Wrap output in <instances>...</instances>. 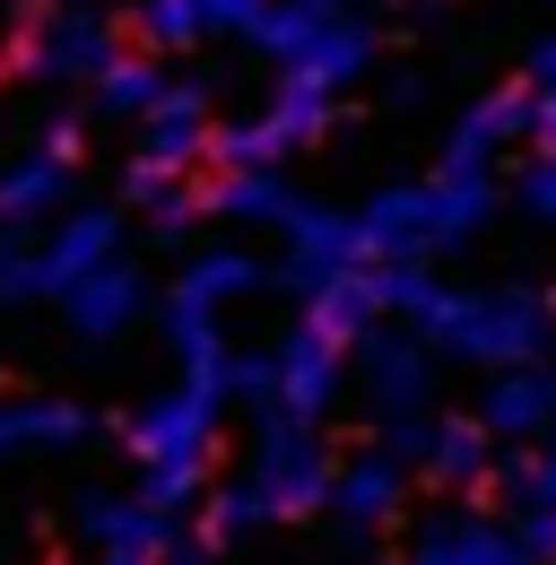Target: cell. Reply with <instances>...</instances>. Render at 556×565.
I'll return each instance as SVG.
<instances>
[{
    "label": "cell",
    "mask_w": 556,
    "mask_h": 565,
    "mask_svg": "<svg viewBox=\"0 0 556 565\" xmlns=\"http://www.w3.org/2000/svg\"><path fill=\"white\" fill-rule=\"evenodd\" d=\"M270 279L244 244H217V253H192L183 262V279H174V296H192V305H209V313H226L235 296H253V287Z\"/></svg>",
    "instance_id": "23"
},
{
    "label": "cell",
    "mask_w": 556,
    "mask_h": 565,
    "mask_svg": "<svg viewBox=\"0 0 556 565\" xmlns=\"http://www.w3.org/2000/svg\"><path fill=\"white\" fill-rule=\"evenodd\" d=\"M87 435H96V409H78V401H26V392L0 401V461L9 452H78Z\"/></svg>",
    "instance_id": "16"
},
{
    "label": "cell",
    "mask_w": 556,
    "mask_h": 565,
    "mask_svg": "<svg viewBox=\"0 0 556 565\" xmlns=\"http://www.w3.org/2000/svg\"><path fill=\"white\" fill-rule=\"evenodd\" d=\"M531 148L556 157V96H548V87H539V105H531Z\"/></svg>",
    "instance_id": "37"
},
{
    "label": "cell",
    "mask_w": 556,
    "mask_h": 565,
    "mask_svg": "<svg viewBox=\"0 0 556 565\" xmlns=\"http://www.w3.org/2000/svg\"><path fill=\"white\" fill-rule=\"evenodd\" d=\"M70 174H78V166L44 157V148H26V157L0 174V235H18L26 217H53V210L70 201Z\"/></svg>",
    "instance_id": "19"
},
{
    "label": "cell",
    "mask_w": 556,
    "mask_h": 565,
    "mask_svg": "<svg viewBox=\"0 0 556 565\" xmlns=\"http://www.w3.org/2000/svg\"><path fill=\"white\" fill-rule=\"evenodd\" d=\"M174 513H157L148 495H105L87 488L78 495V540H96V548H131V557H165L174 548Z\"/></svg>",
    "instance_id": "13"
},
{
    "label": "cell",
    "mask_w": 556,
    "mask_h": 565,
    "mask_svg": "<svg viewBox=\"0 0 556 565\" xmlns=\"http://www.w3.org/2000/svg\"><path fill=\"white\" fill-rule=\"evenodd\" d=\"M479 426L487 435H548L556 426V356H539V365H513V374H495L479 401Z\"/></svg>",
    "instance_id": "15"
},
{
    "label": "cell",
    "mask_w": 556,
    "mask_h": 565,
    "mask_svg": "<svg viewBox=\"0 0 556 565\" xmlns=\"http://www.w3.org/2000/svg\"><path fill=\"white\" fill-rule=\"evenodd\" d=\"M270 140L278 157H296V148H313L322 131H331V96H313V87H296V78H278V96H270Z\"/></svg>",
    "instance_id": "28"
},
{
    "label": "cell",
    "mask_w": 556,
    "mask_h": 565,
    "mask_svg": "<svg viewBox=\"0 0 556 565\" xmlns=\"http://www.w3.org/2000/svg\"><path fill=\"white\" fill-rule=\"evenodd\" d=\"M426 201H435V253H461V244L487 226V210H495V183H487V174H443V166H435Z\"/></svg>",
    "instance_id": "25"
},
{
    "label": "cell",
    "mask_w": 556,
    "mask_h": 565,
    "mask_svg": "<svg viewBox=\"0 0 556 565\" xmlns=\"http://www.w3.org/2000/svg\"><path fill=\"white\" fill-rule=\"evenodd\" d=\"M365 392H374V418L400 426L435 409V349L426 340H400V331H374L365 340Z\"/></svg>",
    "instance_id": "8"
},
{
    "label": "cell",
    "mask_w": 556,
    "mask_h": 565,
    "mask_svg": "<svg viewBox=\"0 0 556 565\" xmlns=\"http://www.w3.org/2000/svg\"><path fill=\"white\" fill-rule=\"evenodd\" d=\"M122 62V44H114V26L96 18V9H44V18H26V35L9 44V71H35V78H96Z\"/></svg>",
    "instance_id": "5"
},
{
    "label": "cell",
    "mask_w": 556,
    "mask_h": 565,
    "mask_svg": "<svg viewBox=\"0 0 556 565\" xmlns=\"http://www.w3.org/2000/svg\"><path fill=\"white\" fill-rule=\"evenodd\" d=\"M139 35H148V53H192L209 35L201 0H139Z\"/></svg>",
    "instance_id": "29"
},
{
    "label": "cell",
    "mask_w": 556,
    "mask_h": 565,
    "mask_svg": "<svg viewBox=\"0 0 556 565\" xmlns=\"http://www.w3.org/2000/svg\"><path fill=\"white\" fill-rule=\"evenodd\" d=\"M139 495H148L157 513L183 522V504H201V495H209V461H157V470H139Z\"/></svg>",
    "instance_id": "30"
},
{
    "label": "cell",
    "mask_w": 556,
    "mask_h": 565,
    "mask_svg": "<svg viewBox=\"0 0 556 565\" xmlns=\"http://www.w3.org/2000/svg\"><path fill=\"white\" fill-rule=\"evenodd\" d=\"M201 210L226 217V226H270V217H296V192L278 166H209Z\"/></svg>",
    "instance_id": "17"
},
{
    "label": "cell",
    "mask_w": 556,
    "mask_h": 565,
    "mask_svg": "<svg viewBox=\"0 0 556 565\" xmlns=\"http://www.w3.org/2000/svg\"><path fill=\"white\" fill-rule=\"evenodd\" d=\"M365 253H374V270H400V262H435V201H426V183H392V192H374L365 210Z\"/></svg>",
    "instance_id": "9"
},
{
    "label": "cell",
    "mask_w": 556,
    "mask_h": 565,
    "mask_svg": "<svg viewBox=\"0 0 556 565\" xmlns=\"http://www.w3.org/2000/svg\"><path fill=\"white\" fill-rule=\"evenodd\" d=\"M209 35H261V18H270V0H201Z\"/></svg>",
    "instance_id": "32"
},
{
    "label": "cell",
    "mask_w": 556,
    "mask_h": 565,
    "mask_svg": "<svg viewBox=\"0 0 556 565\" xmlns=\"http://www.w3.org/2000/svg\"><path fill=\"white\" fill-rule=\"evenodd\" d=\"M209 140H217V122H209V87L201 78H183L148 122H139V166H157V174H183V166H201Z\"/></svg>",
    "instance_id": "11"
},
{
    "label": "cell",
    "mask_w": 556,
    "mask_h": 565,
    "mask_svg": "<svg viewBox=\"0 0 556 565\" xmlns=\"http://www.w3.org/2000/svg\"><path fill=\"white\" fill-rule=\"evenodd\" d=\"M383 9H400V0H383Z\"/></svg>",
    "instance_id": "40"
},
{
    "label": "cell",
    "mask_w": 556,
    "mask_h": 565,
    "mask_svg": "<svg viewBox=\"0 0 556 565\" xmlns=\"http://www.w3.org/2000/svg\"><path fill=\"white\" fill-rule=\"evenodd\" d=\"M209 157H217V166H287L278 140H270V122H217Z\"/></svg>",
    "instance_id": "31"
},
{
    "label": "cell",
    "mask_w": 556,
    "mask_h": 565,
    "mask_svg": "<svg viewBox=\"0 0 556 565\" xmlns=\"http://www.w3.org/2000/svg\"><path fill=\"white\" fill-rule=\"evenodd\" d=\"M409 331L426 349H452V356H470V365L513 374V365H539L548 356L556 296H539V287H487V296L479 287H435L409 313Z\"/></svg>",
    "instance_id": "1"
},
{
    "label": "cell",
    "mask_w": 556,
    "mask_h": 565,
    "mask_svg": "<svg viewBox=\"0 0 556 565\" xmlns=\"http://www.w3.org/2000/svg\"><path fill=\"white\" fill-rule=\"evenodd\" d=\"M131 201L148 210V235H157V244L192 235V226L209 217V210H201V192H192L183 174H157V166H139V157H131Z\"/></svg>",
    "instance_id": "26"
},
{
    "label": "cell",
    "mask_w": 556,
    "mask_h": 565,
    "mask_svg": "<svg viewBox=\"0 0 556 565\" xmlns=\"http://www.w3.org/2000/svg\"><path fill=\"white\" fill-rule=\"evenodd\" d=\"M105 262H122V210H70L44 244L0 235V305L9 296H70L78 279H96Z\"/></svg>",
    "instance_id": "2"
},
{
    "label": "cell",
    "mask_w": 556,
    "mask_h": 565,
    "mask_svg": "<svg viewBox=\"0 0 556 565\" xmlns=\"http://www.w3.org/2000/svg\"><path fill=\"white\" fill-rule=\"evenodd\" d=\"M531 87H548V96H556V35L539 44V53H531Z\"/></svg>",
    "instance_id": "38"
},
{
    "label": "cell",
    "mask_w": 556,
    "mask_h": 565,
    "mask_svg": "<svg viewBox=\"0 0 556 565\" xmlns=\"http://www.w3.org/2000/svg\"><path fill=\"white\" fill-rule=\"evenodd\" d=\"M165 96H174V78H165V62H157V53H122L114 71L96 78V114H131V122H148Z\"/></svg>",
    "instance_id": "27"
},
{
    "label": "cell",
    "mask_w": 556,
    "mask_h": 565,
    "mask_svg": "<svg viewBox=\"0 0 556 565\" xmlns=\"http://www.w3.org/2000/svg\"><path fill=\"white\" fill-rule=\"evenodd\" d=\"M209 557H217V540H209V531H174V548H165L157 565H209Z\"/></svg>",
    "instance_id": "36"
},
{
    "label": "cell",
    "mask_w": 556,
    "mask_h": 565,
    "mask_svg": "<svg viewBox=\"0 0 556 565\" xmlns=\"http://www.w3.org/2000/svg\"><path fill=\"white\" fill-rule=\"evenodd\" d=\"M35 148H44V157H62V166H78V148H87V122H78V114H53Z\"/></svg>",
    "instance_id": "35"
},
{
    "label": "cell",
    "mask_w": 556,
    "mask_h": 565,
    "mask_svg": "<svg viewBox=\"0 0 556 565\" xmlns=\"http://www.w3.org/2000/svg\"><path fill=\"white\" fill-rule=\"evenodd\" d=\"M522 210L539 217V226H556V157H531V166H522Z\"/></svg>",
    "instance_id": "33"
},
{
    "label": "cell",
    "mask_w": 556,
    "mask_h": 565,
    "mask_svg": "<svg viewBox=\"0 0 556 565\" xmlns=\"http://www.w3.org/2000/svg\"><path fill=\"white\" fill-rule=\"evenodd\" d=\"M409 504V461H392L383 444H356L340 461V488H331V513L348 531H383L392 513Z\"/></svg>",
    "instance_id": "12"
},
{
    "label": "cell",
    "mask_w": 556,
    "mask_h": 565,
    "mask_svg": "<svg viewBox=\"0 0 556 565\" xmlns=\"http://www.w3.org/2000/svg\"><path fill=\"white\" fill-rule=\"evenodd\" d=\"M62 305H70V331H78V340H122L139 322V305H148V279H139L131 262H105L96 279L70 287Z\"/></svg>",
    "instance_id": "18"
},
{
    "label": "cell",
    "mask_w": 556,
    "mask_h": 565,
    "mask_svg": "<svg viewBox=\"0 0 556 565\" xmlns=\"http://www.w3.org/2000/svg\"><path fill=\"white\" fill-rule=\"evenodd\" d=\"M531 105H539V87H531V78H513V87L479 96V105L452 122V140H443V174H487V166H495V148L531 140Z\"/></svg>",
    "instance_id": "7"
},
{
    "label": "cell",
    "mask_w": 556,
    "mask_h": 565,
    "mask_svg": "<svg viewBox=\"0 0 556 565\" xmlns=\"http://www.w3.org/2000/svg\"><path fill=\"white\" fill-rule=\"evenodd\" d=\"M409 565H531V548H522V531H504L487 513H435L417 531Z\"/></svg>",
    "instance_id": "14"
},
{
    "label": "cell",
    "mask_w": 556,
    "mask_h": 565,
    "mask_svg": "<svg viewBox=\"0 0 556 565\" xmlns=\"http://www.w3.org/2000/svg\"><path fill=\"white\" fill-rule=\"evenodd\" d=\"M356 270H374V253H365V226L348 210H296L287 217V287L296 296H322V287L356 279Z\"/></svg>",
    "instance_id": "6"
},
{
    "label": "cell",
    "mask_w": 556,
    "mask_h": 565,
    "mask_svg": "<svg viewBox=\"0 0 556 565\" xmlns=\"http://www.w3.org/2000/svg\"><path fill=\"white\" fill-rule=\"evenodd\" d=\"M340 18H348L340 0H270V18H261V35H253V44H261V53L278 62V78H287L313 44H322V35H331V26H340Z\"/></svg>",
    "instance_id": "21"
},
{
    "label": "cell",
    "mask_w": 556,
    "mask_h": 565,
    "mask_svg": "<svg viewBox=\"0 0 556 565\" xmlns=\"http://www.w3.org/2000/svg\"><path fill=\"white\" fill-rule=\"evenodd\" d=\"M365 62H374V26H365V18H340V26H331V35H322L287 78L313 87V96H340L348 78H365Z\"/></svg>",
    "instance_id": "24"
},
{
    "label": "cell",
    "mask_w": 556,
    "mask_h": 565,
    "mask_svg": "<svg viewBox=\"0 0 556 565\" xmlns=\"http://www.w3.org/2000/svg\"><path fill=\"white\" fill-rule=\"evenodd\" d=\"M217 409H226V356H217V365H192L174 392L139 401L131 418H122L131 461H139V470H157V461H209V444H217Z\"/></svg>",
    "instance_id": "4"
},
{
    "label": "cell",
    "mask_w": 556,
    "mask_h": 565,
    "mask_svg": "<svg viewBox=\"0 0 556 565\" xmlns=\"http://www.w3.org/2000/svg\"><path fill=\"white\" fill-rule=\"evenodd\" d=\"M340 356L322 331H287L278 340V392H270V409L278 418H296V426H313L331 401H340Z\"/></svg>",
    "instance_id": "10"
},
{
    "label": "cell",
    "mask_w": 556,
    "mask_h": 565,
    "mask_svg": "<svg viewBox=\"0 0 556 565\" xmlns=\"http://www.w3.org/2000/svg\"><path fill=\"white\" fill-rule=\"evenodd\" d=\"M513 531H522V548H531V565H556V504H539V513H522Z\"/></svg>",
    "instance_id": "34"
},
{
    "label": "cell",
    "mask_w": 556,
    "mask_h": 565,
    "mask_svg": "<svg viewBox=\"0 0 556 565\" xmlns=\"http://www.w3.org/2000/svg\"><path fill=\"white\" fill-rule=\"evenodd\" d=\"M304 331H322L331 349H348V340L365 349V340L383 331V279H374V270H356V279L322 287V296H313V313H304Z\"/></svg>",
    "instance_id": "20"
},
{
    "label": "cell",
    "mask_w": 556,
    "mask_h": 565,
    "mask_svg": "<svg viewBox=\"0 0 556 565\" xmlns=\"http://www.w3.org/2000/svg\"><path fill=\"white\" fill-rule=\"evenodd\" d=\"M340 488V461L313 444V426L261 409V435H253V470H244V495L261 504V522H296L313 504H331Z\"/></svg>",
    "instance_id": "3"
},
{
    "label": "cell",
    "mask_w": 556,
    "mask_h": 565,
    "mask_svg": "<svg viewBox=\"0 0 556 565\" xmlns=\"http://www.w3.org/2000/svg\"><path fill=\"white\" fill-rule=\"evenodd\" d=\"M435 488H487L495 479V435L479 418H435V452H426Z\"/></svg>",
    "instance_id": "22"
},
{
    "label": "cell",
    "mask_w": 556,
    "mask_h": 565,
    "mask_svg": "<svg viewBox=\"0 0 556 565\" xmlns=\"http://www.w3.org/2000/svg\"><path fill=\"white\" fill-rule=\"evenodd\" d=\"M96 565H157V557H131V548H105Z\"/></svg>",
    "instance_id": "39"
}]
</instances>
